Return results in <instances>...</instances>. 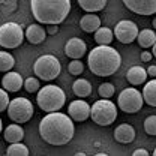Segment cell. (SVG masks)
I'll return each instance as SVG.
<instances>
[{"label":"cell","instance_id":"cell-9","mask_svg":"<svg viewBox=\"0 0 156 156\" xmlns=\"http://www.w3.org/2000/svg\"><path fill=\"white\" fill-rule=\"evenodd\" d=\"M143 104H144V99H143L141 92L134 87H126L125 90H122V93L119 95V99H117L119 108L128 114L138 113L143 108Z\"/></svg>","mask_w":156,"mask_h":156},{"label":"cell","instance_id":"cell-42","mask_svg":"<svg viewBox=\"0 0 156 156\" xmlns=\"http://www.w3.org/2000/svg\"><path fill=\"white\" fill-rule=\"evenodd\" d=\"M153 156H156V149H155V150H153Z\"/></svg>","mask_w":156,"mask_h":156},{"label":"cell","instance_id":"cell-35","mask_svg":"<svg viewBox=\"0 0 156 156\" xmlns=\"http://www.w3.org/2000/svg\"><path fill=\"white\" fill-rule=\"evenodd\" d=\"M152 57H153V56L150 54V51H143V53H141V60H143V62H150Z\"/></svg>","mask_w":156,"mask_h":156},{"label":"cell","instance_id":"cell-19","mask_svg":"<svg viewBox=\"0 0 156 156\" xmlns=\"http://www.w3.org/2000/svg\"><path fill=\"white\" fill-rule=\"evenodd\" d=\"M128 81L132 84V86H140V84H144L146 80H147V71L141 66H132L128 74H126Z\"/></svg>","mask_w":156,"mask_h":156},{"label":"cell","instance_id":"cell-20","mask_svg":"<svg viewBox=\"0 0 156 156\" xmlns=\"http://www.w3.org/2000/svg\"><path fill=\"white\" fill-rule=\"evenodd\" d=\"M72 92L78 98H87L90 96V93H92V84L87 80H84V78H78L72 84Z\"/></svg>","mask_w":156,"mask_h":156},{"label":"cell","instance_id":"cell-29","mask_svg":"<svg viewBox=\"0 0 156 156\" xmlns=\"http://www.w3.org/2000/svg\"><path fill=\"white\" fill-rule=\"evenodd\" d=\"M98 92H99V95H101L102 99H110V98L114 95V86L111 83H102L99 86Z\"/></svg>","mask_w":156,"mask_h":156},{"label":"cell","instance_id":"cell-23","mask_svg":"<svg viewBox=\"0 0 156 156\" xmlns=\"http://www.w3.org/2000/svg\"><path fill=\"white\" fill-rule=\"evenodd\" d=\"M78 5L87 12V14H93V12H99L105 8L107 0H77Z\"/></svg>","mask_w":156,"mask_h":156},{"label":"cell","instance_id":"cell-16","mask_svg":"<svg viewBox=\"0 0 156 156\" xmlns=\"http://www.w3.org/2000/svg\"><path fill=\"white\" fill-rule=\"evenodd\" d=\"M24 36L27 38V41H29L30 44L38 45V44H42V42L45 41L47 30H45V29H44L41 24H30V26L26 29Z\"/></svg>","mask_w":156,"mask_h":156},{"label":"cell","instance_id":"cell-28","mask_svg":"<svg viewBox=\"0 0 156 156\" xmlns=\"http://www.w3.org/2000/svg\"><path fill=\"white\" fill-rule=\"evenodd\" d=\"M24 89L29 93H36L41 89V83H39V80L36 77H29L24 81Z\"/></svg>","mask_w":156,"mask_h":156},{"label":"cell","instance_id":"cell-39","mask_svg":"<svg viewBox=\"0 0 156 156\" xmlns=\"http://www.w3.org/2000/svg\"><path fill=\"white\" fill-rule=\"evenodd\" d=\"M152 26H153V29L156 30V18H153V23H152Z\"/></svg>","mask_w":156,"mask_h":156},{"label":"cell","instance_id":"cell-6","mask_svg":"<svg viewBox=\"0 0 156 156\" xmlns=\"http://www.w3.org/2000/svg\"><path fill=\"white\" fill-rule=\"evenodd\" d=\"M60 71H62L60 62L53 54L41 56L36 58V62L33 65V72H35L36 78H41L44 81H51V80L57 78Z\"/></svg>","mask_w":156,"mask_h":156},{"label":"cell","instance_id":"cell-30","mask_svg":"<svg viewBox=\"0 0 156 156\" xmlns=\"http://www.w3.org/2000/svg\"><path fill=\"white\" fill-rule=\"evenodd\" d=\"M144 131L147 135H156V116H149L144 120Z\"/></svg>","mask_w":156,"mask_h":156},{"label":"cell","instance_id":"cell-12","mask_svg":"<svg viewBox=\"0 0 156 156\" xmlns=\"http://www.w3.org/2000/svg\"><path fill=\"white\" fill-rule=\"evenodd\" d=\"M68 116L74 122H84L90 117V105L83 99L72 101L68 107Z\"/></svg>","mask_w":156,"mask_h":156},{"label":"cell","instance_id":"cell-22","mask_svg":"<svg viewBox=\"0 0 156 156\" xmlns=\"http://www.w3.org/2000/svg\"><path fill=\"white\" fill-rule=\"evenodd\" d=\"M136 39H138V44H140L141 48H150L156 42V33L150 29H144V30L138 32Z\"/></svg>","mask_w":156,"mask_h":156},{"label":"cell","instance_id":"cell-37","mask_svg":"<svg viewBox=\"0 0 156 156\" xmlns=\"http://www.w3.org/2000/svg\"><path fill=\"white\" fill-rule=\"evenodd\" d=\"M152 56L156 57V42H155V45H153V50H152Z\"/></svg>","mask_w":156,"mask_h":156},{"label":"cell","instance_id":"cell-40","mask_svg":"<svg viewBox=\"0 0 156 156\" xmlns=\"http://www.w3.org/2000/svg\"><path fill=\"white\" fill-rule=\"evenodd\" d=\"M95 156H108V155H107V153H102V152H101V153H96Z\"/></svg>","mask_w":156,"mask_h":156},{"label":"cell","instance_id":"cell-38","mask_svg":"<svg viewBox=\"0 0 156 156\" xmlns=\"http://www.w3.org/2000/svg\"><path fill=\"white\" fill-rule=\"evenodd\" d=\"M75 156H86V153H83V152H78V153H75Z\"/></svg>","mask_w":156,"mask_h":156},{"label":"cell","instance_id":"cell-27","mask_svg":"<svg viewBox=\"0 0 156 156\" xmlns=\"http://www.w3.org/2000/svg\"><path fill=\"white\" fill-rule=\"evenodd\" d=\"M18 8V0H0V11L3 14H12Z\"/></svg>","mask_w":156,"mask_h":156},{"label":"cell","instance_id":"cell-7","mask_svg":"<svg viewBox=\"0 0 156 156\" xmlns=\"http://www.w3.org/2000/svg\"><path fill=\"white\" fill-rule=\"evenodd\" d=\"M35 114L33 105L27 98H15L9 102L8 107V116L15 123H26Z\"/></svg>","mask_w":156,"mask_h":156},{"label":"cell","instance_id":"cell-13","mask_svg":"<svg viewBox=\"0 0 156 156\" xmlns=\"http://www.w3.org/2000/svg\"><path fill=\"white\" fill-rule=\"evenodd\" d=\"M86 51H87L86 42L80 38H71L65 45V54L72 60H80L86 54Z\"/></svg>","mask_w":156,"mask_h":156},{"label":"cell","instance_id":"cell-11","mask_svg":"<svg viewBox=\"0 0 156 156\" xmlns=\"http://www.w3.org/2000/svg\"><path fill=\"white\" fill-rule=\"evenodd\" d=\"M123 5L138 15H153L156 14V0H122Z\"/></svg>","mask_w":156,"mask_h":156},{"label":"cell","instance_id":"cell-5","mask_svg":"<svg viewBox=\"0 0 156 156\" xmlns=\"http://www.w3.org/2000/svg\"><path fill=\"white\" fill-rule=\"evenodd\" d=\"M90 117L99 126H108L117 119V107L110 99H99L90 107Z\"/></svg>","mask_w":156,"mask_h":156},{"label":"cell","instance_id":"cell-34","mask_svg":"<svg viewBox=\"0 0 156 156\" xmlns=\"http://www.w3.org/2000/svg\"><path fill=\"white\" fill-rule=\"evenodd\" d=\"M132 156H150V155H149V152L146 149H136L135 152L132 153Z\"/></svg>","mask_w":156,"mask_h":156},{"label":"cell","instance_id":"cell-10","mask_svg":"<svg viewBox=\"0 0 156 156\" xmlns=\"http://www.w3.org/2000/svg\"><path fill=\"white\" fill-rule=\"evenodd\" d=\"M114 36L122 44H131L138 36V27L134 21L129 20H122L119 21L114 29Z\"/></svg>","mask_w":156,"mask_h":156},{"label":"cell","instance_id":"cell-15","mask_svg":"<svg viewBox=\"0 0 156 156\" xmlns=\"http://www.w3.org/2000/svg\"><path fill=\"white\" fill-rule=\"evenodd\" d=\"M2 86L8 92H18L20 89L24 86V81H23V77L20 75L18 72L9 71L2 78Z\"/></svg>","mask_w":156,"mask_h":156},{"label":"cell","instance_id":"cell-17","mask_svg":"<svg viewBox=\"0 0 156 156\" xmlns=\"http://www.w3.org/2000/svg\"><path fill=\"white\" fill-rule=\"evenodd\" d=\"M80 27L86 33H95L101 27V18L95 14H86L80 20Z\"/></svg>","mask_w":156,"mask_h":156},{"label":"cell","instance_id":"cell-24","mask_svg":"<svg viewBox=\"0 0 156 156\" xmlns=\"http://www.w3.org/2000/svg\"><path fill=\"white\" fill-rule=\"evenodd\" d=\"M113 30L108 29V27H99L96 32H95V41L98 42V45H110L111 41H113Z\"/></svg>","mask_w":156,"mask_h":156},{"label":"cell","instance_id":"cell-21","mask_svg":"<svg viewBox=\"0 0 156 156\" xmlns=\"http://www.w3.org/2000/svg\"><path fill=\"white\" fill-rule=\"evenodd\" d=\"M141 95H143V99L146 104H149L150 107H156V78L144 84Z\"/></svg>","mask_w":156,"mask_h":156},{"label":"cell","instance_id":"cell-8","mask_svg":"<svg viewBox=\"0 0 156 156\" xmlns=\"http://www.w3.org/2000/svg\"><path fill=\"white\" fill-rule=\"evenodd\" d=\"M24 32L17 23H5L0 26V47L6 50H14L21 45Z\"/></svg>","mask_w":156,"mask_h":156},{"label":"cell","instance_id":"cell-26","mask_svg":"<svg viewBox=\"0 0 156 156\" xmlns=\"http://www.w3.org/2000/svg\"><path fill=\"white\" fill-rule=\"evenodd\" d=\"M6 156H29V149L23 143H14L6 149Z\"/></svg>","mask_w":156,"mask_h":156},{"label":"cell","instance_id":"cell-4","mask_svg":"<svg viewBox=\"0 0 156 156\" xmlns=\"http://www.w3.org/2000/svg\"><path fill=\"white\" fill-rule=\"evenodd\" d=\"M36 102H38V107L42 111L56 113L65 105L66 95L58 86L47 84L42 89H39L38 95H36Z\"/></svg>","mask_w":156,"mask_h":156},{"label":"cell","instance_id":"cell-41","mask_svg":"<svg viewBox=\"0 0 156 156\" xmlns=\"http://www.w3.org/2000/svg\"><path fill=\"white\" fill-rule=\"evenodd\" d=\"M2 129H3V123H2V119H0V132H2Z\"/></svg>","mask_w":156,"mask_h":156},{"label":"cell","instance_id":"cell-14","mask_svg":"<svg viewBox=\"0 0 156 156\" xmlns=\"http://www.w3.org/2000/svg\"><path fill=\"white\" fill-rule=\"evenodd\" d=\"M114 140L120 144H129L135 140V129L129 123H122L114 129Z\"/></svg>","mask_w":156,"mask_h":156},{"label":"cell","instance_id":"cell-1","mask_svg":"<svg viewBox=\"0 0 156 156\" xmlns=\"http://www.w3.org/2000/svg\"><path fill=\"white\" fill-rule=\"evenodd\" d=\"M75 132L74 120L63 113H48L39 123L41 138L51 146L68 144Z\"/></svg>","mask_w":156,"mask_h":156},{"label":"cell","instance_id":"cell-3","mask_svg":"<svg viewBox=\"0 0 156 156\" xmlns=\"http://www.w3.org/2000/svg\"><path fill=\"white\" fill-rule=\"evenodd\" d=\"M120 63H122V57L119 51L110 45H98L90 51L87 57L89 69L98 77L113 75L114 72L119 71Z\"/></svg>","mask_w":156,"mask_h":156},{"label":"cell","instance_id":"cell-33","mask_svg":"<svg viewBox=\"0 0 156 156\" xmlns=\"http://www.w3.org/2000/svg\"><path fill=\"white\" fill-rule=\"evenodd\" d=\"M45 30H47V33H50V35H56V33L58 32V27L56 26V24H50Z\"/></svg>","mask_w":156,"mask_h":156},{"label":"cell","instance_id":"cell-36","mask_svg":"<svg viewBox=\"0 0 156 156\" xmlns=\"http://www.w3.org/2000/svg\"><path fill=\"white\" fill-rule=\"evenodd\" d=\"M147 75H150V77H156V66L155 65H150V66L147 68Z\"/></svg>","mask_w":156,"mask_h":156},{"label":"cell","instance_id":"cell-25","mask_svg":"<svg viewBox=\"0 0 156 156\" xmlns=\"http://www.w3.org/2000/svg\"><path fill=\"white\" fill-rule=\"evenodd\" d=\"M15 66V58L8 51H0V72H9Z\"/></svg>","mask_w":156,"mask_h":156},{"label":"cell","instance_id":"cell-31","mask_svg":"<svg viewBox=\"0 0 156 156\" xmlns=\"http://www.w3.org/2000/svg\"><path fill=\"white\" fill-rule=\"evenodd\" d=\"M68 69H69V74L80 75V74H83V71H84V65H83L80 60H72V62L69 63Z\"/></svg>","mask_w":156,"mask_h":156},{"label":"cell","instance_id":"cell-2","mask_svg":"<svg viewBox=\"0 0 156 156\" xmlns=\"http://www.w3.org/2000/svg\"><path fill=\"white\" fill-rule=\"evenodd\" d=\"M32 14L38 23L60 24L71 12V0H30Z\"/></svg>","mask_w":156,"mask_h":156},{"label":"cell","instance_id":"cell-32","mask_svg":"<svg viewBox=\"0 0 156 156\" xmlns=\"http://www.w3.org/2000/svg\"><path fill=\"white\" fill-rule=\"evenodd\" d=\"M9 102H11V99L8 96L6 90H5V89H0V113L5 111V110L9 107Z\"/></svg>","mask_w":156,"mask_h":156},{"label":"cell","instance_id":"cell-18","mask_svg":"<svg viewBox=\"0 0 156 156\" xmlns=\"http://www.w3.org/2000/svg\"><path fill=\"white\" fill-rule=\"evenodd\" d=\"M5 140L9 143V144H14V143H21V140L24 138V129L20 126L18 123H12L9 126H6L5 132H3Z\"/></svg>","mask_w":156,"mask_h":156}]
</instances>
